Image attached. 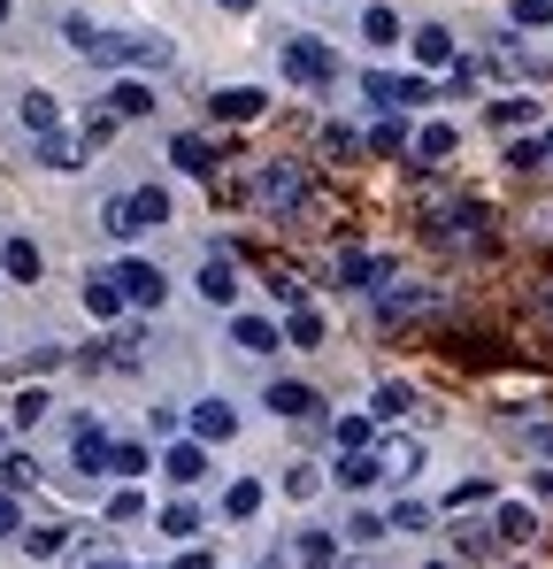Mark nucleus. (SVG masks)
I'll return each instance as SVG.
<instances>
[{
	"label": "nucleus",
	"mask_w": 553,
	"mask_h": 569,
	"mask_svg": "<svg viewBox=\"0 0 553 569\" xmlns=\"http://www.w3.org/2000/svg\"><path fill=\"white\" fill-rule=\"evenodd\" d=\"M239 192H247V208H254V216L292 223L300 208H315V170H308L300 154H270V162H247Z\"/></svg>",
	"instance_id": "nucleus-1"
},
{
	"label": "nucleus",
	"mask_w": 553,
	"mask_h": 569,
	"mask_svg": "<svg viewBox=\"0 0 553 569\" xmlns=\"http://www.w3.org/2000/svg\"><path fill=\"white\" fill-rule=\"evenodd\" d=\"M476 70H484V78H500L507 93H531V86H546V78H553V54H539V47H531V31L500 23V31L476 47Z\"/></svg>",
	"instance_id": "nucleus-2"
},
{
	"label": "nucleus",
	"mask_w": 553,
	"mask_h": 569,
	"mask_svg": "<svg viewBox=\"0 0 553 569\" xmlns=\"http://www.w3.org/2000/svg\"><path fill=\"white\" fill-rule=\"evenodd\" d=\"M86 62L92 70H131V78H147V70H170V62H178V39H162V31H108V23H100Z\"/></svg>",
	"instance_id": "nucleus-3"
},
{
	"label": "nucleus",
	"mask_w": 553,
	"mask_h": 569,
	"mask_svg": "<svg viewBox=\"0 0 553 569\" xmlns=\"http://www.w3.org/2000/svg\"><path fill=\"white\" fill-rule=\"evenodd\" d=\"M276 70H284L292 86H308V93H331V86L346 78V62H339V47H331L323 31H284V39H276Z\"/></svg>",
	"instance_id": "nucleus-4"
},
{
	"label": "nucleus",
	"mask_w": 553,
	"mask_h": 569,
	"mask_svg": "<svg viewBox=\"0 0 553 569\" xmlns=\"http://www.w3.org/2000/svg\"><path fill=\"white\" fill-rule=\"evenodd\" d=\"M492 223V208L476 200V192H454V200H439V208H423V239L431 247H454V254H484V231Z\"/></svg>",
	"instance_id": "nucleus-5"
},
{
	"label": "nucleus",
	"mask_w": 553,
	"mask_h": 569,
	"mask_svg": "<svg viewBox=\"0 0 553 569\" xmlns=\"http://www.w3.org/2000/svg\"><path fill=\"white\" fill-rule=\"evenodd\" d=\"M170 186H139V192H115L100 200V231L108 239H147V231H170Z\"/></svg>",
	"instance_id": "nucleus-6"
},
{
	"label": "nucleus",
	"mask_w": 553,
	"mask_h": 569,
	"mask_svg": "<svg viewBox=\"0 0 553 569\" xmlns=\"http://www.w3.org/2000/svg\"><path fill=\"white\" fill-rule=\"evenodd\" d=\"M362 100L376 116H423L439 100V78H423V70H362Z\"/></svg>",
	"instance_id": "nucleus-7"
},
{
	"label": "nucleus",
	"mask_w": 553,
	"mask_h": 569,
	"mask_svg": "<svg viewBox=\"0 0 553 569\" xmlns=\"http://www.w3.org/2000/svg\"><path fill=\"white\" fill-rule=\"evenodd\" d=\"M369 308H376V323H384V331H400V323H415V316H431V308H439V284H423V278H408V270H400L384 292H369Z\"/></svg>",
	"instance_id": "nucleus-8"
},
{
	"label": "nucleus",
	"mask_w": 553,
	"mask_h": 569,
	"mask_svg": "<svg viewBox=\"0 0 553 569\" xmlns=\"http://www.w3.org/2000/svg\"><path fill=\"white\" fill-rule=\"evenodd\" d=\"M408 54H415V70H423V78H431V70H454V62H461V31L431 16V23H415V31H408Z\"/></svg>",
	"instance_id": "nucleus-9"
},
{
	"label": "nucleus",
	"mask_w": 553,
	"mask_h": 569,
	"mask_svg": "<svg viewBox=\"0 0 553 569\" xmlns=\"http://www.w3.org/2000/svg\"><path fill=\"white\" fill-rule=\"evenodd\" d=\"M392 278H400V254H376V247H346L339 254V284L346 292H384Z\"/></svg>",
	"instance_id": "nucleus-10"
},
{
	"label": "nucleus",
	"mask_w": 553,
	"mask_h": 569,
	"mask_svg": "<svg viewBox=\"0 0 553 569\" xmlns=\"http://www.w3.org/2000/svg\"><path fill=\"white\" fill-rule=\"evenodd\" d=\"M454 154H461V123H446V116H423V123L408 131V162L439 170V162H454Z\"/></svg>",
	"instance_id": "nucleus-11"
},
{
	"label": "nucleus",
	"mask_w": 553,
	"mask_h": 569,
	"mask_svg": "<svg viewBox=\"0 0 553 569\" xmlns=\"http://www.w3.org/2000/svg\"><path fill=\"white\" fill-rule=\"evenodd\" d=\"M362 47H369V54H392V47H408V16H400L392 0H369V8H362Z\"/></svg>",
	"instance_id": "nucleus-12"
},
{
	"label": "nucleus",
	"mask_w": 553,
	"mask_h": 569,
	"mask_svg": "<svg viewBox=\"0 0 553 569\" xmlns=\"http://www.w3.org/2000/svg\"><path fill=\"white\" fill-rule=\"evenodd\" d=\"M192 284H200V300H208V308H239V292H247V278H239V262H231V254H208Z\"/></svg>",
	"instance_id": "nucleus-13"
},
{
	"label": "nucleus",
	"mask_w": 553,
	"mask_h": 569,
	"mask_svg": "<svg viewBox=\"0 0 553 569\" xmlns=\"http://www.w3.org/2000/svg\"><path fill=\"white\" fill-rule=\"evenodd\" d=\"M108 455H115V439H108L92 416H78V423H70V462L86 477H108Z\"/></svg>",
	"instance_id": "nucleus-14"
},
{
	"label": "nucleus",
	"mask_w": 553,
	"mask_h": 569,
	"mask_svg": "<svg viewBox=\"0 0 553 569\" xmlns=\"http://www.w3.org/2000/svg\"><path fill=\"white\" fill-rule=\"evenodd\" d=\"M100 108H108L115 123H139V116H154V86L123 70V78H108V100H100Z\"/></svg>",
	"instance_id": "nucleus-15"
},
{
	"label": "nucleus",
	"mask_w": 553,
	"mask_h": 569,
	"mask_svg": "<svg viewBox=\"0 0 553 569\" xmlns=\"http://www.w3.org/2000/svg\"><path fill=\"white\" fill-rule=\"evenodd\" d=\"M492 531H500V547H539V500H500Z\"/></svg>",
	"instance_id": "nucleus-16"
},
{
	"label": "nucleus",
	"mask_w": 553,
	"mask_h": 569,
	"mask_svg": "<svg viewBox=\"0 0 553 569\" xmlns=\"http://www.w3.org/2000/svg\"><path fill=\"white\" fill-rule=\"evenodd\" d=\"M208 108H215V123H262L270 116V86H223Z\"/></svg>",
	"instance_id": "nucleus-17"
},
{
	"label": "nucleus",
	"mask_w": 553,
	"mask_h": 569,
	"mask_svg": "<svg viewBox=\"0 0 553 569\" xmlns=\"http://www.w3.org/2000/svg\"><path fill=\"white\" fill-rule=\"evenodd\" d=\"M115 284H123L131 308H162V300H170V278H162L154 262H115Z\"/></svg>",
	"instance_id": "nucleus-18"
},
{
	"label": "nucleus",
	"mask_w": 553,
	"mask_h": 569,
	"mask_svg": "<svg viewBox=\"0 0 553 569\" xmlns=\"http://www.w3.org/2000/svg\"><path fill=\"white\" fill-rule=\"evenodd\" d=\"M231 347H239V355H262V362H270L276 347H284V323H270V316H239V308H231Z\"/></svg>",
	"instance_id": "nucleus-19"
},
{
	"label": "nucleus",
	"mask_w": 553,
	"mask_h": 569,
	"mask_svg": "<svg viewBox=\"0 0 553 569\" xmlns=\"http://www.w3.org/2000/svg\"><path fill=\"white\" fill-rule=\"evenodd\" d=\"M270 408L284 416V423H308V431L323 423V400H315V385H292V378H276V385H270Z\"/></svg>",
	"instance_id": "nucleus-20"
},
{
	"label": "nucleus",
	"mask_w": 553,
	"mask_h": 569,
	"mask_svg": "<svg viewBox=\"0 0 553 569\" xmlns=\"http://www.w3.org/2000/svg\"><path fill=\"white\" fill-rule=\"evenodd\" d=\"M184 423H192V439H200V447H215V439H231V431H239V408L208 392V400H192V416H184Z\"/></svg>",
	"instance_id": "nucleus-21"
},
{
	"label": "nucleus",
	"mask_w": 553,
	"mask_h": 569,
	"mask_svg": "<svg viewBox=\"0 0 553 569\" xmlns=\"http://www.w3.org/2000/svg\"><path fill=\"white\" fill-rule=\"evenodd\" d=\"M369 455H376V470H384V485H392V477H415L423 462H431V447H423V439H376Z\"/></svg>",
	"instance_id": "nucleus-22"
},
{
	"label": "nucleus",
	"mask_w": 553,
	"mask_h": 569,
	"mask_svg": "<svg viewBox=\"0 0 553 569\" xmlns=\"http://www.w3.org/2000/svg\"><path fill=\"white\" fill-rule=\"evenodd\" d=\"M170 162H178L184 178H215L223 147H215V139H200V131H178V139H170Z\"/></svg>",
	"instance_id": "nucleus-23"
},
{
	"label": "nucleus",
	"mask_w": 553,
	"mask_h": 569,
	"mask_svg": "<svg viewBox=\"0 0 553 569\" xmlns=\"http://www.w3.org/2000/svg\"><path fill=\"white\" fill-rule=\"evenodd\" d=\"M339 531H323V523H308L300 539H292V569H339Z\"/></svg>",
	"instance_id": "nucleus-24"
},
{
	"label": "nucleus",
	"mask_w": 553,
	"mask_h": 569,
	"mask_svg": "<svg viewBox=\"0 0 553 569\" xmlns=\"http://www.w3.org/2000/svg\"><path fill=\"white\" fill-rule=\"evenodd\" d=\"M31 162L54 170V178H70V170H86V147H78L70 131H47V139H31Z\"/></svg>",
	"instance_id": "nucleus-25"
},
{
	"label": "nucleus",
	"mask_w": 553,
	"mask_h": 569,
	"mask_svg": "<svg viewBox=\"0 0 553 569\" xmlns=\"http://www.w3.org/2000/svg\"><path fill=\"white\" fill-rule=\"evenodd\" d=\"M16 123H23L31 139H47V131H62V100L47 93V86H31V93L16 100Z\"/></svg>",
	"instance_id": "nucleus-26"
},
{
	"label": "nucleus",
	"mask_w": 553,
	"mask_h": 569,
	"mask_svg": "<svg viewBox=\"0 0 553 569\" xmlns=\"http://www.w3.org/2000/svg\"><path fill=\"white\" fill-rule=\"evenodd\" d=\"M454 555H461V562H476V569L500 555V531H492V516H484V523H476V516H461V523H454Z\"/></svg>",
	"instance_id": "nucleus-27"
},
{
	"label": "nucleus",
	"mask_w": 553,
	"mask_h": 569,
	"mask_svg": "<svg viewBox=\"0 0 553 569\" xmlns=\"http://www.w3.org/2000/svg\"><path fill=\"white\" fill-rule=\"evenodd\" d=\"M0 270H8L16 284H39V270H47L39 239H23V231H16V239H0Z\"/></svg>",
	"instance_id": "nucleus-28"
},
{
	"label": "nucleus",
	"mask_w": 553,
	"mask_h": 569,
	"mask_svg": "<svg viewBox=\"0 0 553 569\" xmlns=\"http://www.w3.org/2000/svg\"><path fill=\"white\" fill-rule=\"evenodd\" d=\"M415 408H423V400H415V385H408V378H384L376 392H369V416H376V423H392V416H415Z\"/></svg>",
	"instance_id": "nucleus-29"
},
{
	"label": "nucleus",
	"mask_w": 553,
	"mask_h": 569,
	"mask_svg": "<svg viewBox=\"0 0 553 569\" xmlns=\"http://www.w3.org/2000/svg\"><path fill=\"white\" fill-rule=\"evenodd\" d=\"M86 308L100 316V323H115V316L131 308V300H123V284H115V270H92V278H86Z\"/></svg>",
	"instance_id": "nucleus-30"
},
{
	"label": "nucleus",
	"mask_w": 553,
	"mask_h": 569,
	"mask_svg": "<svg viewBox=\"0 0 553 569\" xmlns=\"http://www.w3.org/2000/svg\"><path fill=\"white\" fill-rule=\"evenodd\" d=\"M539 116H546V108H539L531 93H500L492 100V131H531Z\"/></svg>",
	"instance_id": "nucleus-31"
},
{
	"label": "nucleus",
	"mask_w": 553,
	"mask_h": 569,
	"mask_svg": "<svg viewBox=\"0 0 553 569\" xmlns=\"http://www.w3.org/2000/svg\"><path fill=\"white\" fill-rule=\"evenodd\" d=\"M162 470H170V485H178V492H184V485H200V477H208V447H200V439H178Z\"/></svg>",
	"instance_id": "nucleus-32"
},
{
	"label": "nucleus",
	"mask_w": 553,
	"mask_h": 569,
	"mask_svg": "<svg viewBox=\"0 0 553 569\" xmlns=\"http://www.w3.org/2000/svg\"><path fill=\"white\" fill-rule=\"evenodd\" d=\"M331 477H339L346 492H376V485H384V470H376V455H369V447H362V455H346Z\"/></svg>",
	"instance_id": "nucleus-33"
},
{
	"label": "nucleus",
	"mask_w": 553,
	"mask_h": 569,
	"mask_svg": "<svg viewBox=\"0 0 553 569\" xmlns=\"http://www.w3.org/2000/svg\"><path fill=\"white\" fill-rule=\"evenodd\" d=\"M62 547H70V523H31V531H23V555H31V562H54Z\"/></svg>",
	"instance_id": "nucleus-34"
},
{
	"label": "nucleus",
	"mask_w": 553,
	"mask_h": 569,
	"mask_svg": "<svg viewBox=\"0 0 553 569\" xmlns=\"http://www.w3.org/2000/svg\"><path fill=\"white\" fill-rule=\"evenodd\" d=\"M408 131H415V123H400V116H376V123L362 131V147H376V154H408Z\"/></svg>",
	"instance_id": "nucleus-35"
},
{
	"label": "nucleus",
	"mask_w": 553,
	"mask_h": 569,
	"mask_svg": "<svg viewBox=\"0 0 553 569\" xmlns=\"http://www.w3.org/2000/svg\"><path fill=\"white\" fill-rule=\"evenodd\" d=\"M339 539H346V547H376V539H392V523H384V516H376V508H354V516H346V531H339Z\"/></svg>",
	"instance_id": "nucleus-36"
},
{
	"label": "nucleus",
	"mask_w": 553,
	"mask_h": 569,
	"mask_svg": "<svg viewBox=\"0 0 553 569\" xmlns=\"http://www.w3.org/2000/svg\"><path fill=\"white\" fill-rule=\"evenodd\" d=\"M108 477L139 485V477H147V447H139V439H115V455H108Z\"/></svg>",
	"instance_id": "nucleus-37"
},
{
	"label": "nucleus",
	"mask_w": 553,
	"mask_h": 569,
	"mask_svg": "<svg viewBox=\"0 0 553 569\" xmlns=\"http://www.w3.org/2000/svg\"><path fill=\"white\" fill-rule=\"evenodd\" d=\"M162 531H170L178 547H192V539H200V508H192V500H170V508H162Z\"/></svg>",
	"instance_id": "nucleus-38"
},
{
	"label": "nucleus",
	"mask_w": 553,
	"mask_h": 569,
	"mask_svg": "<svg viewBox=\"0 0 553 569\" xmlns=\"http://www.w3.org/2000/svg\"><path fill=\"white\" fill-rule=\"evenodd\" d=\"M515 439H523L539 462H553V416H515Z\"/></svg>",
	"instance_id": "nucleus-39"
},
{
	"label": "nucleus",
	"mask_w": 553,
	"mask_h": 569,
	"mask_svg": "<svg viewBox=\"0 0 553 569\" xmlns=\"http://www.w3.org/2000/svg\"><path fill=\"white\" fill-rule=\"evenodd\" d=\"M284 347H323V316L315 308H292L284 316Z\"/></svg>",
	"instance_id": "nucleus-40"
},
{
	"label": "nucleus",
	"mask_w": 553,
	"mask_h": 569,
	"mask_svg": "<svg viewBox=\"0 0 553 569\" xmlns=\"http://www.w3.org/2000/svg\"><path fill=\"white\" fill-rule=\"evenodd\" d=\"M331 431H339V447H346V455H362V447H376V416H339Z\"/></svg>",
	"instance_id": "nucleus-41"
},
{
	"label": "nucleus",
	"mask_w": 553,
	"mask_h": 569,
	"mask_svg": "<svg viewBox=\"0 0 553 569\" xmlns=\"http://www.w3.org/2000/svg\"><path fill=\"white\" fill-rule=\"evenodd\" d=\"M507 23L515 31H553V0H507Z\"/></svg>",
	"instance_id": "nucleus-42"
},
{
	"label": "nucleus",
	"mask_w": 553,
	"mask_h": 569,
	"mask_svg": "<svg viewBox=\"0 0 553 569\" xmlns=\"http://www.w3.org/2000/svg\"><path fill=\"white\" fill-rule=\"evenodd\" d=\"M47 416H54V400H47L39 385H31V392H16V431H39Z\"/></svg>",
	"instance_id": "nucleus-43"
},
{
	"label": "nucleus",
	"mask_w": 553,
	"mask_h": 569,
	"mask_svg": "<svg viewBox=\"0 0 553 569\" xmlns=\"http://www.w3.org/2000/svg\"><path fill=\"white\" fill-rule=\"evenodd\" d=\"M254 508H262V485H254V477H231V492H223V516H239V523H247Z\"/></svg>",
	"instance_id": "nucleus-44"
},
{
	"label": "nucleus",
	"mask_w": 553,
	"mask_h": 569,
	"mask_svg": "<svg viewBox=\"0 0 553 569\" xmlns=\"http://www.w3.org/2000/svg\"><path fill=\"white\" fill-rule=\"evenodd\" d=\"M315 492H323L315 462H292V470H284V500H292V508H300V500H315Z\"/></svg>",
	"instance_id": "nucleus-45"
},
{
	"label": "nucleus",
	"mask_w": 553,
	"mask_h": 569,
	"mask_svg": "<svg viewBox=\"0 0 553 569\" xmlns=\"http://www.w3.org/2000/svg\"><path fill=\"white\" fill-rule=\"evenodd\" d=\"M507 170H546V139H507Z\"/></svg>",
	"instance_id": "nucleus-46"
},
{
	"label": "nucleus",
	"mask_w": 553,
	"mask_h": 569,
	"mask_svg": "<svg viewBox=\"0 0 553 569\" xmlns=\"http://www.w3.org/2000/svg\"><path fill=\"white\" fill-rule=\"evenodd\" d=\"M270 300L284 308V316H292V308H308V284L292 278V270H270Z\"/></svg>",
	"instance_id": "nucleus-47"
},
{
	"label": "nucleus",
	"mask_w": 553,
	"mask_h": 569,
	"mask_svg": "<svg viewBox=\"0 0 553 569\" xmlns=\"http://www.w3.org/2000/svg\"><path fill=\"white\" fill-rule=\"evenodd\" d=\"M139 516H147V500H139L131 485H115V492H108V523H139Z\"/></svg>",
	"instance_id": "nucleus-48"
},
{
	"label": "nucleus",
	"mask_w": 553,
	"mask_h": 569,
	"mask_svg": "<svg viewBox=\"0 0 553 569\" xmlns=\"http://www.w3.org/2000/svg\"><path fill=\"white\" fill-rule=\"evenodd\" d=\"M0 485H8V492L39 485V462H31V455H8V462H0Z\"/></svg>",
	"instance_id": "nucleus-49"
},
{
	"label": "nucleus",
	"mask_w": 553,
	"mask_h": 569,
	"mask_svg": "<svg viewBox=\"0 0 553 569\" xmlns=\"http://www.w3.org/2000/svg\"><path fill=\"white\" fill-rule=\"evenodd\" d=\"M384 523H392V531H431V508H423V500H400Z\"/></svg>",
	"instance_id": "nucleus-50"
},
{
	"label": "nucleus",
	"mask_w": 553,
	"mask_h": 569,
	"mask_svg": "<svg viewBox=\"0 0 553 569\" xmlns=\"http://www.w3.org/2000/svg\"><path fill=\"white\" fill-rule=\"evenodd\" d=\"M476 500H492V477H461L454 492H446V508H476Z\"/></svg>",
	"instance_id": "nucleus-51"
},
{
	"label": "nucleus",
	"mask_w": 553,
	"mask_h": 569,
	"mask_svg": "<svg viewBox=\"0 0 553 569\" xmlns=\"http://www.w3.org/2000/svg\"><path fill=\"white\" fill-rule=\"evenodd\" d=\"M0 539H23V508H16V492H0Z\"/></svg>",
	"instance_id": "nucleus-52"
},
{
	"label": "nucleus",
	"mask_w": 553,
	"mask_h": 569,
	"mask_svg": "<svg viewBox=\"0 0 553 569\" xmlns=\"http://www.w3.org/2000/svg\"><path fill=\"white\" fill-rule=\"evenodd\" d=\"M523 239H553V200H546V208H531V216H523Z\"/></svg>",
	"instance_id": "nucleus-53"
},
{
	"label": "nucleus",
	"mask_w": 553,
	"mask_h": 569,
	"mask_svg": "<svg viewBox=\"0 0 553 569\" xmlns=\"http://www.w3.org/2000/svg\"><path fill=\"white\" fill-rule=\"evenodd\" d=\"M178 569H215V555H208V547H192V555H178Z\"/></svg>",
	"instance_id": "nucleus-54"
},
{
	"label": "nucleus",
	"mask_w": 553,
	"mask_h": 569,
	"mask_svg": "<svg viewBox=\"0 0 553 569\" xmlns=\"http://www.w3.org/2000/svg\"><path fill=\"white\" fill-rule=\"evenodd\" d=\"M531 500H553V462H546L539 477H531Z\"/></svg>",
	"instance_id": "nucleus-55"
},
{
	"label": "nucleus",
	"mask_w": 553,
	"mask_h": 569,
	"mask_svg": "<svg viewBox=\"0 0 553 569\" xmlns=\"http://www.w3.org/2000/svg\"><path fill=\"white\" fill-rule=\"evenodd\" d=\"M531 316H546V323H553V284H546V292H531Z\"/></svg>",
	"instance_id": "nucleus-56"
},
{
	"label": "nucleus",
	"mask_w": 553,
	"mask_h": 569,
	"mask_svg": "<svg viewBox=\"0 0 553 569\" xmlns=\"http://www.w3.org/2000/svg\"><path fill=\"white\" fill-rule=\"evenodd\" d=\"M86 569H131L123 555H86Z\"/></svg>",
	"instance_id": "nucleus-57"
},
{
	"label": "nucleus",
	"mask_w": 553,
	"mask_h": 569,
	"mask_svg": "<svg viewBox=\"0 0 553 569\" xmlns=\"http://www.w3.org/2000/svg\"><path fill=\"white\" fill-rule=\"evenodd\" d=\"M223 8H231V16H254V8H262V0H223Z\"/></svg>",
	"instance_id": "nucleus-58"
},
{
	"label": "nucleus",
	"mask_w": 553,
	"mask_h": 569,
	"mask_svg": "<svg viewBox=\"0 0 553 569\" xmlns=\"http://www.w3.org/2000/svg\"><path fill=\"white\" fill-rule=\"evenodd\" d=\"M546 170H553V123H546Z\"/></svg>",
	"instance_id": "nucleus-59"
},
{
	"label": "nucleus",
	"mask_w": 553,
	"mask_h": 569,
	"mask_svg": "<svg viewBox=\"0 0 553 569\" xmlns=\"http://www.w3.org/2000/svg\"><path fill=\"white\" fill-rule=\"evenodd\" d=\"M8 16H16V0H0V23H8Z\"/></svg>",
	"instance_id": "nucleus-60"
},
{
	"label": "nucleus",
	"mask_w": 553,
	"mask_h": 569,
	"mask_svg": "<svg viewBox=\"0 0 553 569\" xmlns=\"http://www.w3.org/2000/svg\"><path fill=\"white\" fill-rule=\"evenodd\" d=\"M423 569H454V562H423Z\"/></svg>",
	"instance_id": "nucleus-61"
}]
</instances>
